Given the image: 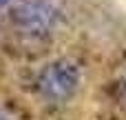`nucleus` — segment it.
I'll list each match as a JSON object with an SVG mask.
<instances>
[{"instance_id": "nucleus-4", "label": "nucleus", "mask_w": 126, "mask_h": 120, "mask_svg": "<svg viewBox=\"0 0 126 120\" xmlns=\"http://www.w3.org/2000/svg\"><path fill=\"white\" fill-rule=\"evenodd\" d=\"M0 120H2V118H0Z\"/></svg>"}, {"instance_id": "nucleus-1", "label": "nucleus", "mask_w": 126, "mask_h": 120, "mask_svg": "<svg viewBox=\"0 0 126 120\" xmlns=\"http://www.w3.org/2000/svg\"><path fill=\"white\" fill-rule=\"evenodd\" d=\"M80 85V69L69 60L51 62L38 78V89L42 98L49 102H64L69 100Z\"/></svg>"}, {"instance_id": "nucleus-3", "label": "nucleus", "mask_w": 126, "mask_h": 120, "mask_svg": "<svg viewBox=\"0 0 126 120\" xmlns=\"http://www.w3.org/2000/svg\"><path fill=\"white\" fill-rule=\"evenodd\" d=\"M4 2H7V0H0V4H4Z\"/></svg>"}, {"instance_id": "nucleus-2", "label": "nucleus", "mask_w": 126, "mask_h": 120, "mask_svg": "<svg viewBox=\"0 0 126 120\" xmlns=\"http://www.w3.org/2000/svg\"><path fill=\"white\" fill-rule=\"evenodd\" d=\"M16 22L20 24L22 31L27 33H47L53 24V9L47 2L40 0H29V2H20L13 11Z\"/></svg>"}]
</instances>
